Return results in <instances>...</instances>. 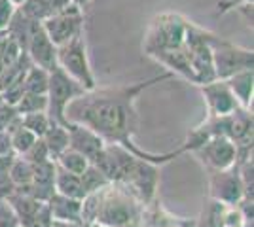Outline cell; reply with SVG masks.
<instances>
[{
    "label": "cell",
    "mask_w": 254,
    "mask_h": 227,
    "mask_svg": "<svg viewBox=\"0 0 254 227\" xmlns=\"http://www.w3.org/2000/svg\"><path fill=\"white\" fill-rule=\"evenodd\" d=\"M169 76L171 74L167 72V74L154 76L146 82H138L135 86L87 91L66 106L64 118L70 123H78L93 131L106 144H118L126 148L142 161H148L152 165L167 163L173 157H177L180 150L173 153H161V155L148 153V151L138 150L131 140V136L137 131V112H135L137 97L154 84L167 80Z\"/></svg>",
    "instance_id": "6da1fadb"
},
{
    "label": "cell",
    "mask_w": 254,
    "mask_h": 227,
    "mask_svg": "<svg viewBox=\"0 0 254 227\" xmlns=\"http://www.w3.org/2000/svg\"><path fill=\"white\" fill-rule=\"evenodd\" d=\"M142 206L124 185L108 184L97 191L95 224L106 227H144Z\"/></svg>",
    "instance_id": "7a4b0ae2"
},
{
    "label": "cell",
    "mask_w": 254,
    "mask_h": 227,
    "mask_svg": "<svg viewBox=\"0 0 254 227\" xmlns=\"http://www.w3.org/2000/svg\"><path fill=\"white\" fill-rule=\"evenodd\" d=\"M188 23L179 13H163L150 23L144 36V53L152 57L158 51L182 47L186 42Z\"/></svg>",
    "instance_id": "3957f363"
},
{
    "label": "cell",
    "mask_w": 254,
    "mask_h": 227,
    "mask_svg": "<svg viewBox=\"0 0 254 227\" xmlns=\"http://www.w3.org/2000/svg\"><path fill=\"white\" fill-rule=\"evenodd\" d=\"M209 45L212 53V68L216 80H230L232 76L243 70H253L254 55L253 49H245L235 44L224 40L216 34H209Z\"/></svg>",
    "instance_id": "277c9868"
},
{
    "label": "cell",
    "mask_w": 254,
    "mask_h": 227,
    "mask_svg": "<svg viewBox=\"0 0 254 227\" xmlns=\"http://www.w3.org/2000/svg\"><path fill=\"white\" fill-rule=\"evenodd\" d=\"M84 93H87L80 84H76L70 76H66L57 66L50 72V82H48V110L46 114L50 116L52 123H57L61 127H68V121L64 118V110L66 106L74 100V98L82 97Z\"/></svg>",
    "instance_id": "5b68a950"
},
{
    "label": "cell",
    "mask_w": 254,
    "mask_h": 227,
    "mask_svg": "<svg viewBox=\"0 0 254 227\" xmlns=\"http://www.w3.org/2000/svg\"><path fill=\"white\" fill-rule=\"evenodd\" d=\"M57 66L66 76H70L76 84L84 87L85 91L97 89L95 78H93V72L89 68V61H87L84 33L78 34L70 42L57 47Z\"/></svg>",
    "instance_id": "8992f818"
},
{
    "label": "cell",
    "mask_w": 254,
    "mask_h": 227,
    "mask_svg": "<svg viewBox=\"0 0 254 227\" xmlns=\"http://www.w3.org/2000/svg\"><path fill=\"white\" fill-rule=\"evenodd\" d=\"M42 27L50 40L59 47L84 33V11L74 4H68L44 19Z\"/></svg>",
    "instance_id": "52a82bcc"
},
{
    "label": "cell",
    "mask_w": 254,
    "mask_h": 227,
    "mask_svg": "<svg viewBox=\"0 0 254 227\" xmlns=\"http://www.w3.org/2000/svg\"><path fill=\"white\" fill-rule=\"evenodd\" d=\"M211 197L226 206H237L245 197V187L237 163L226 169L211 173Z\"/></svg>",
    "instance_id": "ba28073f"
},
{
    "label": "cell",
    "mask_w": 254,
    "mask_h": 227,
    "mask_svg": "<svg viewBox=\"0 0 254 227\" xmlns=\"http://www.w3.org/2000/svg\"><path fill=\"white\" fill-rule=\"evenodd\" d=\"M195 153L211 169V173L226 171L237 163V146L226 136H211L195 150Z\"/></svg>",
    "instance_id": "9c48e42d"
},
{
    "label": "cell",
    "mask_w": 254,
    "mask_h": 227,
    "mask_svg": "<svg viewBox=\"0 0 254 227\" xmlns=\"http://www.w3.org/2000/svg\"><path fill=\"white\" fill-rule=\"evenodd\" d=\"M25 53L29 55L32 65L40 66L48 72L57 68V45L50 40L40 21L32 23L31 38H29V45Z\"/></svg>",
    "instance_id": "30bf717a"
},
{
    "label": "cell",
    "mask_w": 254,
    "mask_h": 227,
    "mask_svg": "<svg viewBox=\"0 0 254 227\" xmlns=\"http://www.w3.org/2000/svg\"><path fill=\"white\" fill-rule=\"evenodd\" d=\"M201 87V93L209 108V118H224L233 114L239 106V102L235 100L230 87L222 80H214L211 84H205Z\"/></svg>",
    "instance_id": "8fae6325"
},
{
    "label": "cell",
    "mask_w": 254,
    "mask_h": 227,
    "mask_svg": "<svg viewBox=\"0 0 254 227\" xmlns=\"http://www.w3.org/2000/svg\"><path fill=\"white\" fill-rule=\"evenodd\" d=\"M66 131H68V148L78 151V153H82L89 163L105 150L106 142L99 135H95L93 131L84 127V125H78V123H70L68 121Z\"/></svg>",
    "instance_id": "7c38bea8"
},
{
    "label": "cell",
    "mask_w": 254,
    "mask_h": 227,
    "mask_svg": "<svg viewBox=\"0 0 254 227\" xmlns=\"http://www.w3.org/2000/svg\"><path fill=\"white\" fill-rule=\"evenodd\" d=\"M152 59H156L159 65L167 66L169 74H180L182 78L190 80L191 84H195V76H193V68L190 63V53L186 42L182 47H175V49H165V51H158L152 55Z\"/></svg>",
    "instance_id": "4fadbf2b"
},
{
    "label": "cell",
    "mask_w": 254,
    "mask_h": 227,
    "mask_svg": "<svg viewBox=\"0 0 254 227\" xmlns=\"http://www.w3.org/2000/svg\"><path fill=\"white\" fill-rule=\"evenodd\" d=\"M50 212L55 222H74V224H82L80 214H82V201L76 199H68L59 193H53L48 201Z\"/></svg>",
    "instance_id": "5bb4252c"
},
{
    "label": "cell",
    "mask_w": 254,
    "mask_h": 227,
    "mask_svg": "<svg viewBox=\"0 0 254 227\" xmlns=\"http://www.w3.org/2000/svg\"><path fill=\"white\" fill-rule=\"evenodd\" d=\"M253 82H254L253 70H243L239 74L232 76L230 80H226L230 91L233 93V97L239 102L241 108L251 110V104H253V89H254Z\"/></svg>",
    "instance_id": "9a60e30c"
},
{
    "label": "cell",
    "mask_w": 254,
    "mask_h": 227,
    "mask_svg": "<svg viewBox=\"0 0 254 227\" xmlns=\"http://www.w3.org/2000/svg\"><path fill=\"white\" fill-rule=\"evenodd\" d=\"M53 187H55V193L68 197V199H76V201H82L85 197L82 182H80V176L70 174L63 171L61 167L55 165V178H53Z\"/></svg>",
    "instance_id": "2e32d148"
},
{
    "label": "cell",
    "mask_w": 254,
    "mask_h": 227,
    "mask_svg": "<svg viewBox=\"0 0 254 227\" xmlns=\"http://www.w3.org/2000/svg\"><path fill=\"white\" fill-rule=\"evenodd\" d=\"M42 140L48 148L50 159L55 161L64 150H68V131L61 125H57V123H52L50 129L44 133Z\"/></svg>",
    "instance_id": "e0dca14e"
},
{
    "label": "cell",
    "mask_w": 254,
    "mask_h": 227,
    "mask_svg": "<svg viewBox=\"0 0 254 227\" xmlns=\"http://www.w3.org/2000/svg\"><path fill=\"white\" fill-rule=\"evenodd\" d=\"M48 82H50V72L40 66L31 65L23 78V87L25 93H34V95H46L48 93Z\"/></svg>",
    "instance_id": "ac0fdd59"
},
{
    "label": "cell",
    "mask_w": 254,
    "mask_h": 227,
    "mask_svg": "<svg viewBox=\"0 0 254 227\" xmlns=\"http://www.w3.org/2000/svg\"><path fill=\"white\" fill-rule=\"evenodd\" d=\"M19 10L32 21H40L48 19L52 13H55V2L53 0H23Z\"/></svg>",
    "instance_id": "d6986e66"
},
{
    "label": "cell",
    "mask_w": 254,
    "mask_h": 227,
    "mask_svg": "<svg viewBox=\"0 0 254 227\" xmlns=\"http://www.w3.org/2000/svg\"><path fill=\"white\" fill-rule=\"evenodd\" d=\"M55 165H57V167H61V169L66 171V173L80 176V174L84 173L85 169L89 167V161L85 159L82 153H78V151L68 148V150H64L63 153L55 159Z\"/></svg>",
    "instance_id": "ffe728a7"
},
{
    "label": "cell",
    "mask_w": 254,
    "mask_h": 227,
    "mask_svg": "<svg viewBox=\"0 0 254 227\" xmlns=\"http://www.w3.org/2000/svg\"><path fill=\"white\" fill-rule=\"evenodd\" d=\"M21 125L27 131H31L36 138H42L44 133L50 129L52 119L46 112H34V114H25L21 116Z\"/></svg>",
    "instance_id": "44dd1931"
},
{
    "label": "cell",
    "mask_w": 254,
    "mask_h": 227,
    "mask_svg": "<svg viewBox=\"0 0 254 227\" xmlns=\"http://www.w3.org/2000/svg\"><path fill=\"white\" fill-rule=\"evenodd\" d=\"M19 116L34 114V112H46L48 110V97L46 95H34V93H23L19 102L13 106Z\"/></svg>",
    "instance_id": "7402d4cb"
},
{
    "label": "cell",
    "mask_w": 254,
    "mask_h": 227,
    "mask_svg": "<svg viewBox=\"0 0 254 227\" xmlns=\"http://www.w3.org/2000/svg\"><path fill=\"white\" fill-rule=\"evenodd\" d=\"M80 182H82V187H84L85 195L95 193V191H99V189H103L105 185L110 184L105 176H103V173H101L99 169H95L93 165H89L84 173L80 174Z\"/></svg>",
    "instance_id": "603a6c76"
},
{
    "label": "cell",
    "mask_w": 254,
    "mask_h": 227,
    "mask_svg": "<svg viewBox=\"0 0 254 227\" xmlns=\"http://www.w3.org/2000/svg\"><path fill=\"white\" fill-rule=\"evenodd\" d=\"M10 178L15 185H25L32 182V165L29 161H25L23 157H15V161L10 169Z\"/></svg>",
    "instance_id": "cb8c5ba5"
},
{
    "label": "cell",
    "mask_w": 254,
    "mask_h": 227,
    "mask_svg": "<svg viewBox=\"0 0 254 227\" xmlns=\"http://www.w3.org/2000/svg\"><path fill=\"white\" fill-rule=\"evenodd\" d=\"M10 138H11V150H13L15 155H23V153H27L32 144L38 140L31 131H27L23 125L17 131H13V133H11Z\"/></svg>",
    "instance_id": "d4e9b609"
},
{
    "label": "cell",
    "mask_w": 254,
    "mask_h": 227,
    "mask_svg": "<svg viewBox=\"0 0 254 227\" xmlns=\"http://www.w3.org/2000/svg\"><path fill=\"white\" fill-rule=\"evenodd\" d=\"M19 157H23L25 161H29L31 165H38V163H44V161H52V159H50V153H48V148H46V144H44L42 138H38V140L29 148V151L23 153V155H19Z\"/></svg>",
    "instance_id": "484cf974"
},
{
    "label": "cell",
    "mask_w": 254,
    "mask_h": 227,
    "mask_svg": "<svg viewBox=\"0 0 254 227\" xmlns=\"http://www.w3.org/2000/svg\"><path fill=\"white\" fill-rule=\"evenodd\" d=\"M0 227H19V220L8 201H0Z\"/></svg>",
    "instance_id": "4316f807"
},
{
    "label": "cell",
    "mask_w": 254,
    "mask_h": 227,
    "mask_svg": "<svg viewBox=\"0 0 254 227\" xmlns=\"http://www.w3.org/2000/svg\"><path fill=\"white\" fill-rule=\"evenodd\" d=\"M15 10H17V6L11 0H0V33L8 29Z\"/></svg>",
    "instance_id": "83f0119b"
},
{
    "label": "cell",
    "mask_w": 254,
    "mask_h": 227,
    "mask_svg": "<svg viewBox=\"0 0 254 227\" xmlns=\"http://www.w3.org/2000/svg\"><path fill=\"white\" fill-rule=\"evenodd\" d=\"M17 110L10 104H0V131H6L10 127V123L17 118Z\"/></svg>",
    "instance_id": "f1b7e54d"
},
{
    "label": "cell",
    "mask_w": 254,
    "mask_h": 227,
    "mask_svg": "<svg viewBox=\"0 0 254 227\" xmlns=\"http://www.w3.org/2000/svg\"><path fill=\"white\" fill-rule=\"evenodd\" d=\"M15 191V184L11 182L10 174H0V201H6Z\"/></svg>",
    "instance_id": "f546056e"
},
{
    "label": "cell",
    "mask_w": 254,
    "mask_h": 227,
    "mask_svg": "<svg viewBox=\"0 0 254 227\" xmlns=\"http://www.w3.org/2000/svg\"><path fill=\"white\" fill-rule=\"evenodd\" d=\"M235 10H237V13H241L245 25H247L249 29H253V2H243V4H239Z\"/></svg>",
    "instance_id": "4dcf8cb0"
},
{
    "label": "cell",
    "mask_w": 254,
    "mask_h": 227,
    "mask_svg": "<svg viewBox=\"0 0 254 227\" xmlns=\"http://www.w3.org/2000/svg\"><path fill=\"white\" fill-rule=\"evenodd\" d=\"M243 2H253V0H216V6H218V13H226L230 10H235L239 4Z\"/></svg>",
    "instance_id": "1f68e13d"
},
{
    "label": "cell",
    "mask_w": 254,
    "mask_h": 227,
    "mask_svg": "<svg viewBox=\"0 0 254 227\" xmlns=\"http://www.w3.org/2000/svg\"><path fill=\"white\" fill-rule=\"evenodd\" d=\"M13 153L11 150V138L6 131H0V155H8Z\"/></svg>",
    "instance_id": "d6a6232c"
},
{
    "label": "cell",
    "mask_w": 254,
    "mask_h": 227,
    "mask_svg": "<svg viewBox=\"0 0 254 227\" xmlns=\"http://www.w3.org/2000/svg\"><path fill=\"white\" fill-rule=\"evenodd\" d=\"M15 153H8V155H0V174H8L11 169V165L15 161Z\"/></svg>",
    "instance_id": "836d02e7"
},
{
    "label": "cell",
    "mask_w": 254,
    "mask_h": 227,
    "mask_svg": "<svg viewBox=\"0 0 254 227\" xmlns=\"http://www.w3.org/2000/svg\"><path fill=\"white\" fill-rule=\"evenodd\" d=\"M52 227H85L84 224H74V222H52Z\"/></svg>",
    "instance_id": "e575fe53"
},
{
    "label": "cell",
    "mask_w": 254,
    "mask_h": 227,
    "mask_svg": "<svg viewBox=\"0 0 254 227\" xmlns=\"http://www.w3.org/2000/svg\"><path fill=\"white\" fill-rule=\"evenodd\" d=\"M74 6H78V8H82V6H85L87 4V0H70Z\"/></svg>",
    "instance_id": "d590c367"
},
{
    "label": "cell",
    "mask_w": 254,
    "mask_h": 227,
    "mask_svg": "<svg viewBox=\"0 0 254 227\" xmlns=\"http://www.w3.org/2000/svg\"><path fill=\"white\" fill-rule=\"evenodd\" d=\"M11 2H13V4L17 6V8H19V6H21V4H23V0H11Z\"/></svg>",
    "instance_id": "8d00e7d4"
},
{
    "label": "cell",
    "mask_w": 254,
    "mask_h": 227,
    "mask_svg": "<svg viewBox=\"0 0 254 227\" xmlns=\"http://www.w3.org/2000/svg\"><path fill=\"white\" fill-rule=\"evenodd\" d=\"M87 227H106V226H101V224H91V226H87Z\"/></svg>",
    "instance_id": "74e56055"
},
{
    "label": "cell",
    "mask_w": 254,
    "mask_h": 227,
    "mask_svg": "<svg viewBox=\"0 0 254 227\" xmlns=\"http://www.w3.org/2000/svg\"><path fill=\"white\" fill-rule=\"evenodd\" d=\"M167 227H180V226H175V224H171V226H167Z\"/></svg>",
    "instance_id": "f35d334b"
}]
</instances>
